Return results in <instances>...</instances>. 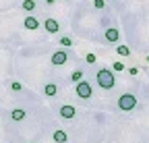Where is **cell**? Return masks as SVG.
Listing matches in <instances>:
<instances>
[{"instance_id":"cell-1","label":"cell","mask_w":149,"mask_h":143,"mask_svg":"<svg viewBox=\"0 0 149 143\" xmlns=\"http://www.w3.org/2000/svg\"><path fill=\"white\" fill-rule=\"evenodd\" d=\"M114 83H116V79H114V73H112V70H108V68L97 70V85L102 89H112Z\"/></svg>"},{"instance_id":"cell-2","label":"cell","mask_w":149,"mask_h":143,"mask_svg":"<svg viewBox=\"0 0 149 143\" xmlns=\"http://www.w3.org/2000/svg\"><path fill=\"white\" fill-rule=\"evenodd\" d=\"M135 106H137V98H135L133 93H124V96H120V98H118V108H120V110H124V112L133 110Z\"/></svg>"},{"instance_id":"cell-8","label":"cell","mask_w":149,"mask_h":143,"mask_svg":"<svg viewBox=\"0 0 149 143\" xmlns=\"http://www.w3.org/2000/svg\"><path fill=\"white\" fill-rule=\"evenodd\" d=\"M44 27H46V31H50V33H58V29H60L58 21H54V19H46Z\"/></svg>"},{"instance_id":"cell-7","label":"cell","mask_w":149,"mask_h":143,"mask_svg":"<svg viewBox=\"0 0 149 143\" xmlns=\"http://www.w3.org/2000/svg\"><path fill=\"white\" fill-rule=\"evenodd\" d=\"M74 112H77V110H74V106H62V108H60V116L62 118H74Z\"/></svg>"},{"instance_id":"cell-4","label":"cell","mask_w":149,"mask_h":143,"mask_svg":"<svg viewBox=\"0 0 149 143\" xmlns=\"http://www.w3.org/2000/svg\"><path fill=\"white\" fill-rule=\"evenodd\" d=\"M50 62H52L54 66H60V64H66V62H68V54H66L64 50H58V52H54V54H52Z\"/></svg>"},{"instance_id":"cell-14","label":"cell","mask_w":149,"mask_h":143,"mask_svg":"<svg viewBox=\"0 0 149 143\" xmlns=\"http://www.w3.org/2000/svg\"><path fill=\"white\" fill-rule=\"evenodd\" d=\"M81 79H83V73H81V70H74V73L70 75V81H74V83L81 81Z\"/></svg>"},{"instance_id":"cell-6","label":"cell","mask_w":149,"mask_h":143,"mask_svg":"<svg viewBox=\"0 0 149 143\" xmlns=\"http://www.w3.org/2000/svg\"><path fill=\"white\" fill-rule=\"evenodd\" d=\"M23 25H25V29H29V31H37V29H40V21H37L33 15H27V17H25Z\"/></svg>"},{"instance_id":"cell-13","label":"cell","mask_w":149,"mask_h":143,"mask_svg":"<svg viewBox=\"0 0 149 143\" xmlns=\"http://www.w3.org/2000/svg\"><path fill=\"white\" fill-rule=\"evenodd\" d=\"M116 52H118L120 56H128V54H130V50H128V46H124V44H120V46L116 48Z\"/></svg>"},{"instance_id":"cell-9","label":"cell","mask_w":149,"mask_h":143,"mask_svg":"<svg viewBox=\"0 0 149 143\" xmlns=\"http://www.w3.org/2000/svg\"><path fill=\"white\" fill-rule=\"evenodd\" d=\"M52 137H54V141H56V143H66V141H68V135H66L64 131H60V129H58V131H54V135H52Z\"/></svg>"},{"instance_id":"cell-5","label":"cell","mask_w":149,"mask_h":143,"mask_svg":"<svg viewBox=\"0 0 149 143\" xmlns=\"http://www.w3.org/2000/svg\"><path fill=\"white\" fill-rule=\"evenodd\" d=\"M104 40H106V42H110V44L118 42V40H120V31H118L116 27H110V29H106V31H104Z\"/></svg>"},{"instance_id":"cell-17","label":"cell","mask_w":149,"mask_h":143,"mask_svg":"<svg viewBox=\"0 0 149 143\" xmlns=\"http://www.w3.org/2000/svg\"><path fill=\"white\" fill-rule=\"evenodd\" d=\"M93 6H95V8H104L106 6V0H93Z\"/></svg>"},{"instance_id":"cell-22","label":"cell","mask_w":149,"mask_h":143,"mask_svg":"<svg viewBox=\"0 0 149 143\" xmlns=\"http://www.w3.org/2000/svg\"><path fill=\"white\" fill-rule=\"evenodd\" d=\"M147 60H149V56H147Z\"/></svg>"},{"instance_id":"cell-10","label":"cell","mask_w":149,"mask_h":143,"mask_svg":"<svg viewBox=\"0 0 149 143\" xmlns=\"http://www.w3.org/2000/svg\"><path fill=\"white\" fill-rule=\"evenodd\" d=\"M56 91H58V87H56L54 83H46V87H44V93H46L48 98H54V96H56Z\"/></svg>"},{"instance_id":"cell-12","label":"cell","mask_w":149,"mask_h":143,"mask_svg":"<svg viewBox=\"0 0 149 143\" xmlns=\"http://www.w3.org/2000/svg\"><path fill=\"white\" fill-rule=\"evenodd\" d=\"M21 6H23L25 13H33V10H35V0H23Z\"/></svg>"},{"instance_id":"cell-3","label":"cell","mask_w":149,"mask_h":143,"mask_svg":"<svg viewBox=\"0 0 149 143\" xmlns=\"http://www.w3.org/2000/svg\"><path fill=\"white\" fill-rule=\"evenodd\" d=\"M74 91H77V96H79L81 100H87V98L93 96V89H91V85H89L87 81H77V87H74Z\"/></svg>"},{"instance_id":"cell-11","label":"cell","mask_w":149,"mask_h":143,"mask_svg":"<svg viewBox=\"0 0 149 143\" xmlns=\"http://www.w3.org/2000/svg\"><path fill=\"white\" fill-rule=\"evenodd\" d=\"M10 118L17 120V122H19V120H23V118H25V110H23V108H15V110L10 112Z\"/></svg>"},{"instance_id":"cell-19","label":"cell","mask_w":149,"mask_h":143,"mask_svg":"<svg viewBox=\"0 0 149 143\" xmlns=\"http://www.w3.org/2000/svg\"><path fill=\"white\" fill-rule=\"evenodd\" d=\"M85 60H87L89 64H93V62H95V54H87V56H85Z\"/></svg>"},{"instance_id":"cell-20","label":"cell","mask_w":149,"mask_h":143,"mask_svg":"<svg viewBox=\"0 0 149 143\" xmlns=\"http://www.w3.org/2000/svg\"><path fill=\"white\" fill-rule=\"evenodd\" d=\"M128 73L133 75V77H137V75H139V68H137V66H130V68H128Z\"/></svg>"},{"instance_id":"cell-16","label":"cell","mask_w":149,"mask_h":143,"mask_svg":"<svg viewBox=\"0 0 149 143\" xmlns=\"http://www.w3.org/2000/svg\"><path fill=\"white\" fill-rule=\"evenodd\" d=\"M60 46H68V48H70V46H72V40H70V38H60Z\"/></svg>"},{"instance_id":"cell-21","label":"cell","mask_w":149,"mask_h":143,"mask_svg":"<svg viewBox=\"0 0 149 143\" xmlns=\"http://www.w3.org/2000/svg\"><path fill=\"white\" fill-rule=\"evenodd\" d=\"M46 2H48V4H54V2H56V0H46Z\"/></svg>"},{"instance_id":"cell-18","label":"cell","mask_w":149,"mask_h":143,"mask_svg":"<svg viewBox=\"0 0 149 143\" xmlns=\"http://www.w3.org/2000/svg\"><path fill=\"white\" fill-rule=\"evenodd\" d=\"M10 87H13V91H21V89H23L19 81H13V83H10Z\"/></svg>"},{"instance_id":"cell-15","label":"cell","mask_w":149,"mask_h":143,"mask_svg":"<svg viewBox=\"0 0 149 143\" xmlns=\"http://www.w3.org/2000/svg\"><path fill=\"white\" fill-rule=\"evenodd\" d=\"M112 70L120 73V70H124V64H122V62H114V64H112Z\"/></svg>"}]
</instances>
